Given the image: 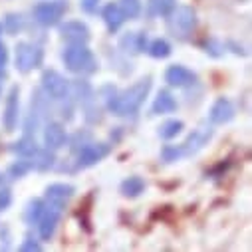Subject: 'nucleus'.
<instances>
[{
  "label": "nucleus",
  "mask_w": 252,
  "mask_h": 252,
  "mask_svg": "<svg viewBox=\"0 0 252 252\" xmlns=\"http://www.w3.org/2000/svg\"><path fill=\"white\" fill-rule=\"evenodd\" d=\"M149 92H151V78H143L133 86H129L127 90H123L119 94H111L107 97V109L119 117L135 115L145 103Z\"/></svg>",
  "instance_id": "nucleus-1"
},
{
  "label": "nucleus",
  "mask_w": 252,
  "mask_h": 252,
  "mask_svg": "<svg viewBox=\"0 0 252 252\" xmlns=\"http://www.w3.org/2000/svg\"><path fill=\"white\" fill-rule=\"evenodd\" d=\"M177 109V99L173 97L171 92L167 90H161L157 94V97L153 99V105H151V111L155 115H163V113H173Z\"/></svg>",
  "instance_id": "nucleus-18"
},
{
  "label": "nucleus",
  "mask_w": 252,
  "mask_h": 252,
  "mask_svg": "<svg viewBox=\"0 0 252 252\" xmlns=\"http://www.w3.org/2000/svg\"><path fill=\"white\" fill-rule=\"evenodd\" d=\"M68 10V2L66 0H50V2H40L34 6L32 14L34 20L42 26H54L60 22V18L66 14Z\"/></svg>",
  "instance_id": "nucleus-4"
},
{
  "label": "nucleus",
  "mask_w": 252,
  "mask_h": 252,
  "mask_svg": "<svg viewBox=\"0 0 252 252\" xmlns=\"http://www.w3.org/2000/svg\"><path fill=\"white\" fill-rule=\"evenodd\" d=\"M32 163H34V169L36 171H48V169H52L54 167V163H56V155H54V151L52 149H38V153L32 157Z\"/></svg>",
  "instance_id": "nucleus-21"
},
{
  "label": "nucleus",
  "mask_w": 252,
  "mask_h": 252,
  "mask_svg": "<svg viewBox=\"0 0 252 252\" xmlns=\"http://www.w3.org/2000/svg\"><path fill=\"white\" fill-rule=\"evenodd\" d=\"M2 185H4V175L0 173V187H2Z\"/></svg>",
  "instance_id": "nucleus-35"
},
{
  "label": "nucleus",
  "mask_w": 252,
  "mask_h": 252,
  "mask_svg": "<svg viewBox=\"0 0 252 252\" xmlns=\"http://www.w3.org/2000/svg\"><path fill=\"white\" fill-rule=\"evenodd\" d=\"M68 141V135H66V129L64 125L58 123V121H50L46 127H44V145L52 151L56 149H62Z\"/></svg>",
  "instance_id": "nucleus-14"
},
{
  "label": "nucleus",
  "mask_w": 252,
  "mask_h": 252,
  "mask_svg": "<svg viewBox=\"0 0 252 252\" xmlns=\"http://www.w3.org/2000/svg\"><path fill=\"white\" fill-rule=\"evenodd\" d=\"M121 50L125 52H131V54H141L147 50V36L145 32H127L123 34L119 40Z\"/></svg>",
  "instance_id": "nucleus-16"
},
{
  "label": "nucleus",
  "mask_w": 252,
  "mask_h": 252,
  "mask_svg": "<svg viewBox=\"0 0 252 252\" xmlns=\"http://www.w3.org/2000/svg\"><path fill=\"white\" fill-rule=\"evenodd\" d=\"M32 169H34V163H32L30 159H24V157H22V161H16V163H12V165L8 167V175H10L12 179H22V177L28 175Z\"/></svg>",
  "instance_id": "nucleus-26"
},
{
  "label": "nucleus",
  "mask_w": 252,
  "mask_h": 252,
  "mask_svg": "<svg viewBox=\"0 0 252 252\" xmlns=\"http://www.w3.org/2000/svg\"><path fill=\"white\" fill-rule=\"evenodd\" d=\"M149 54L153 56V58H157V60H163V58H167L169 54H171V44L167 42V40H163V38H157V40H153L151 44H149Z\"/></svg>",
  "instance_id": "nucleus-25"
},
{
  "label": "nucleus",
  "mask_w": 252,
  "mask_h": 252,
  "mask_svg": "<svg viewBox=\"0 0 252 252\" xmlns=\"http://www.w3.org/2000/svg\"><path fill=\"white\" fill-rule=\"evenodd\" d=\"M4 78V70H0V80H2Z\"/></svg>",
  "instance_id": "nucleus-36"
},
{
  "label": "nucleus",
  "mask_w": 252,
  "mask_h": 252,
  "mask_svg": "<svg viewBox=\"0 0 252 252\" xmlns=\"http://www.w3.org/2000/svg\"><path fill=\"white\" fill-rule=\"evenodd\" d=\"M211 137H213V129H209V127H199V129H195L193 133H189V137L185 139V143H181L183 157L199 153V151L209 143Z\"/></svg>",
  "instance_id": "nucleus-12"
},
{
  "label": "nucleus",
  "mask_w": 252,
  "mask_h": 252,
  "mask_svg": "<svg viewBox=\"0 0 252 252\" xmlns=\"http://www.w3.org/2000/svg\"><path fill=\"white\" fill-rule=\"evenodd\" d=\"M60 34L68 44H86L90 40V28L80 20H70L60 26Z\"/></svg>",
  "instance_id": "nucleus-13"
},
{
  "label": "nucleus",
  "mask_w": 252,
  "mask_h": 252,
  "mask_svg": "<svg viewBox=\"0 0 252 252\" xmlns=\"http://www.w3.org/2000/svg\"><path fill=\"white\" fill-rule=\"evenodd\" d=\"M40 82H42L44 94L50 99L60 101V99H66L68 94H70V82L64 76H62L60 72H56V70H46L42 74V80Z\"/></svg>",
  "instance_id": "nucleus-5"
},
{
  "label": "nucleus",
  "mask_w": 252,
  "mask_h": 252,
  "mask_svg": "<svg viewBox=\"0 0 252 252\" xmlns=\"http://www.w3.org/2000/svg\"><path fill=\"white\" fill-rule=\"evenodd\" d=\"M0 34H2V26H0Z\"/></svg>",
  "instance_id": "nucleus-37"
},
{
  "label": "nucleus",
  "mask_w": 252,
  "mask_h": 252,
  "mask_svg": "<svg viewBox=\"0 0 252 252\" xmlns=\"http://www.w3.org/2000/svg\"><path fill=\"white\" fill-rule=\"evenodd\" d=\"M42 60H44V52L40 46L32 44V42H18L16 44V70L22 74H28L36 68L42 66Z\"/></svg>",
  "instance_id": "nucleus-3"
},
{
  "label": "nucleus",
  "mask_w": 252,
  "mask_h": 252,
  "mask_svg": "<svg viewBox=\"0 0 252 252\" xmlns=\"http://www.w3.org/2000/svg\"><path fill=\"white\" fill-rule=\"evenodd\" d=\"M44 201L42 199H34V201H30L28 203V207H26V211H24V219H26V222H30V224H34L38 219H40V215H42V211H44Z\"/></svg>",
  "instance_id": "nucleus-27"
},
{
  "label": "nucleus",
  "mask_w": 252,
  "mask_h": 252,
  "mask_svg": "<svg viewBox=\"0 0 252 252\" xmlns=\"http://www.w3.org/2000/svg\"><path fill=\"white\" fill-rule=\"evenodd\" d=\"M74 95L78 97V101H88L90 97H92V88H90V84L88 82H82V80H78V82H74Z\"/></svg>",
  "instance_id": "nucleus-28"
},
{
  "label": "nucleus",
  "mask_w": 252,
  "mask_h": 252,
  "mask_svg": "<svg viewBox=\"0 0 252 252\" xmlns=\"http://www.w3.org/2000/svg\"><path fill=\"white\" fill-rule=\"evenodd\" d=\"M74 193H76V187H74V185H66V183H52V185H48V187H46L44 197H46V201H48V205H50V207H54V209L62 211V209H64V207L68 205V201L74 197Z\"/></svg>",
  "instance_id": "nucleus-7"
},
{
  "label": "nucleus",
  "mask_w": 252,
  "mask_h": 252,
  "mask_svg": "<svg viewBox=\"0 0 252 252\" xmlns=\"http://www.w3.org/2000/svg\"><path fill=\"white\" fill-rule=\"evenodd\" d=\"M232 117H234V105L230 103V99L219 97V99L213 103L211 113H209L211 123H215V125H224V123H228Z\"/></svg>",
  "instance_id": "nucleus-15"
},
{
  "label": "nucleus",
  "mask_w": 252,
  "mask_h": 252,
  "mask_svg": "<svg viewBox=\"0 0 252 252\" xmlns=\"http://www.w3.org/2000/svg\"><path fill=\"white\" fill-rule=\"evenodd\" d=\"M175 4V0H149V12L153 16H169Z\"/></svg>",
  "instance_id": "nucleus-23"
},
{
  "label": "nucleus",
  "mask_w": 252,
  "mask_h": 252,
  "mask_svg": "<svg viewBox=\"0 0 252 252\" xmlns=\"http://www.w3.org/2000/svg\"><path fill=\"white\" fill-rule=\"evenodd\" d=\"M12 203V193L8 191V189H4V185L0 187V211H6Z\"/></svg>",
  "instance_id": "nucleus-31"
},
{
  "label": "nucleus",
  "mask_w": 252,
  "mask_h": 252,
  "mask_svg": "<svg viewBox=\"0 0 252 252\" xmlns=\"http://www.w3.org/2000/svg\"><path fill=\"white\" fill-rule=\"evenodd\" d=\"M97 2H99V0H82L80 6H82V10H84V12L92 14V12H95V10H97Z\"/></svg>",
  "instance_id": "nucleus-33"
},
{
  "label": "nucleus",
  "mask_w": 252,
  "mask_h": 252,
  "mask_svg": "<svg viewBox=\"0 0 252 252\" xmlns=\"http://www.w3.org/2000/svg\"><path fill=\"white\" fill-rule=\"evenodd\" d=\"M4 26H6V30H8L10 34H16V32L20 30V26H22V16H20V14H8Z\"/></svg>",
  "instance_id": "nucleus-30"
},
{
  "label": "nucleus",
  "mask_w": 252,
  "mask_h": 252,
  "mask_svg": "<svg viewBox=\"0 0 252 252\" xmlns=\"http://www.w3.org/2000/svg\"><path fill=\"white\" fill-rule=\"evenodd\" d=\"M60 215H62V211H58V209H54V207H50V205L44 207L40 219L36 220V224H38V234H40L42 240H50V238L54 236V232H56V228H58V222H60Z\"/></svg>",
  "instance_id": "nucleus-10"
},
{
  "label": "nucleus",
  "mask_w": 252,
  "mask_h": 252,
  "mask_svg": "<svg viewBox=\"0 0 252 252\" xmlns=\"http://www.w3.org/2000/svg\"><path fill=\"white\" fill-rule=\"evenodd\" d=\"M101 16H103V22H105V26H107V30L111 34H115L125 22V16H123V12L119 10V6L115 2L105 4L103 10H101Z\"/></svg>",
  "instance_id": "nucleus-17"
},
{
  "label": "nucleus",
  "mask_w": 252,
  "mask_h": 252,
  "mask_svg": "<svg viewBox=\"0 0 252 252\" xmlns=\"http://www.w3.org/2000/svg\"><path fill=\"white\" fill-rule=\"evenodd\" d=\"M62 60L72 74H92L97 68L95 56L86 44H70L62 54Z\"/></svg>",
  "instance_id": "nucleus-2"
},
{
  "label": "nucleus",
  "mask_w": 252,
  "mask_h": 252,
  "mask_svg": "<svg viewBox=\"0 0 252 252\" xmlns=\"http://www.w3.org/2000/svg\"><path fill=\"white\" fill-rule=\"evenodd\" d=\"M183 157V151H181V145H165L163 151H161V159L165 163H175L177 159Z\"/></svg>",
  "instance_id": "nucleus-29"
},
{
  "label": "nucleus",
  "mask_w": 252,
  "mask_h": 252,
  "mask_svg": "<svg viewBox=\"0 0 252 252\" xmlns=\"http://www.w3.org/2000/svg\"><path fill=\"white\" fill-rule=\"evenodd\" d=\"M20 90L18 86H12L8 95H6V105H4V115H2V123L4 129L8 133H12L18 127V117H20Z\"/></svg>",
  "instance_id": "nucleus-8"
},
{
  "label": "nucleus",
  "mask_w": 252,
  "mask_h": 252,
  "mask_svg": "<svg viewBox=\"0 0 252 252\" xmlns=\"http://www.w3.org/2000/svg\"><path fill=\"white\" fill-rule=\"evenodd\" d=\"M111 147L107 143H88L78 153V167H92L99 161H103L109 155Z\"/></svg>",
  "instance_id": "nucleus-9"
},
{
  "label": "nucleus",
  "mask_w": 252,
  "mask_h": 252,
  "mask_svg": "<svg viewBox=\"0 0 252 252\" xmlns=\"http://www.w3.org/2000/svg\"><path fill=\"white\" fill-rule=\"evenodd\" d=\"M165 82L173 88H187V86H193L197 82V74L193 70L181 66V64H173L165 72Z\"/></svg>",
  "instance_id": "nucleus-11"
},
{
  "label": "nucleus",
  "mask_w": 252,
  "mask_h": 252,
  "mask_svg": "<svg viewBox=\"0 0 252 252\" xmlns=\"http://www.w3.org/2000/svg\"><path fill=\"white\" fill-rule=\"evenodd\" d=\"M119 10L123 12L125 18H137L141 14V0H119L117 2Z\"/></svg>",
  "instance_id": "nucleus-24"
},
{
  "label": "nucleus",
  "mask_w": 252,
  "mask_h": 252,
  "mask_svg": "<svg viewBox=\"0 0 252 252\" xmlns=\"http://www.w3.org/2000/svg\"><path fill=\"white\" fill-rule=\"evenodd\" d=\"M183 127H185L183 121H179V119H169V121H165V123L159 125V137H161V139H173V137H177V135L183 131Z\"/></svg>",
  "instance_id": "nucleus-22"
},
{
  "label": "nucleus",
  "mask_w": 252,
  "mask_h": 252,
  "mask_svg": "<svg viewBox=\"0 0 252 252\" xmlns=\"http://www.w3.org/2000/svg\"><path fill=\"white\" fill-rule=\"evenodd\" d=\"M169 16H171V28L175 30V34L179 32V36H187L197 28V12L193 6L173 8Z\"/></svg>",
  "instance_id": "nucleus-6"
},
{
  "label": "nucleus",
  "mask_w": 252,
  "mask_h": 252,
  "mask_svg": "<svg viewBox=\"0 0 252 252\" xmlns=\"http://www.w3.org/2000/svg\"><path fill=\"white\" fill-rule=\"evenodd\" d=\"M38 149L40 147H38V143H36V139L32 135H24L22 139H18L16 143L10 145V151L20 155V157H24V159H32L38 153Z\"/></svg>",
  "instance_id": "nucleus-19"
},
{
  "label": "nucleus",
  "mask_w": 252,
  "mask_h": 252,
  "mask_svg": "<svg viewBox=\"0 0 252 252\" xmlns=\"http://www.w3.org/2000/svg\"><path fill=\"white\" fill-rule=\"evenodd\" d=\"M20 250H22V252H40L42 246H40L34 238H26V240L20 244Z\"/></svg>",
  "instance_id": "nucleus-32"
},
{
  "label": "nucleus",
  "mask_w": 252,
  "mask_h": 252,
  "mask_svg": "<svg viewBox=\"0 0 252 252\" xmlns=\"http://www.w3.org/2000/svg\"><path fill=\"white\" fill-rule=\"evenodd\" d=\"M6 62H8V50H6V46L2 42H0V70H4Z\"/></svg>",
  "instance_id": "nucleus-34"
},
{
  "label": "nucleus",
  "mask_w": 252,
  "mask_h": 252,
  "mask_svg": "<svg viewBox=\"0 0 252 252\" xmlns=\"http://www.w3.org/2000/svg\"><path fill=\"white\" fill-rule=\"evenodd\" d=\"M121 193H123V197H139L143 191H145V181L141 179V177H137V175H133V177H127L123 183H121Z\"/></svg>",
  "instance_id": "nucleus-20"
}]
</instances>
